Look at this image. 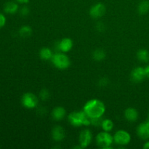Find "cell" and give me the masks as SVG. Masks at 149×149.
I'll return each mask as SVG.
<instances>
[{"instance_id": "6da1fadb", "label": "cell", "mask_w": 149, "mask_h": 149, "mask_svg": "<svg viewBox=\"0 0 149 149\" xmlns=\"http://www.w3.org/2000/svg\"><path fill=\"white\" fill-rule=\"evenodd\" d=\"M83 111L90 119L103 117L106 112V106L103 101L98 99H92L85 103Z\"/></svg>"}, {"instance_id": "7a4b0ae2", "label": "cell", "mask_w": 149, "mask_h": 149, "mask_svg": "<svg viewBox=\"0 0 149 149\" xmlns=\"http://www.w3.org/2000/svg\"><path fill=\"white\" fill-rule=\"evenodd\" d=\"M68 119L71 125L74 127H80L81 125L89 126L91 125V121L84 111H73L68 115Z\"/></svg>"}, {"instance_id": "3957f363", "label": "cell", "mask_w": 149, "mask_h": 149, "mask_svg": "<svg viewBox=\"0 0 149 149\" xmlns=\"http://www.w3.org/2000/svg\"><path fill=\"white\" fill-rule=\"evenodd\" d=\"M52 62L57 68L61 70L67 69L71 65V61L69 58L65 54V52H57L54 54L52 58Z\"/></svg>"}, {"instance_id": "277c9868", "label": "cell", "mask_w": 149, "mask_h": 149, "mask_svg": "<svg viewBox=\"0 0 149 149\" xmlns=\"http://www.w3.org/2000/svg\"><path fill=\"white\" fill-rule=\"evenodd\" d=\"M113 142V137L109 132H100L96 136V143L102 148H112L111 145Z\"/></svg>"}, {"instance_id": "5b68a950", "label": "cell", "mask_w": 149, "mask_h": 149, "mask_svg": "<svg viewBox=\"0 0 149 149\" xmlns=\"http://www.w3.org/2000/svg\"><path fill=\"white\" fill-rule=\"evenodd\" d=\"M21 103L22 105L26 109H32L37 106L39 99L33 93H26L22 96Z\"/></svg>"}, {"instance_id": "8992f818", "label": "cell", "mask_w": 149, "mask_h": 149, "mask_svg": "<svg viewBox=\"0 0 149 149\" xmlns=\"http://www.w3.org/2000/svg\"><path fill=\"white\" fill-rule=\"evenodd\" d=\"M113 141L117 145H128L131 141V135L126 130H119L113 135Z\"/></svg>"}, {"instance_id": "52a82bcc", "label": "cell", "mask_w": 149, "mask_h": 149, "mask_svg": "<svg viewBox=\"0 0 149 149\" xmlns=\"http://www.w3.org/2000/svg\"><path fill=\"white\" fill-rule=\"evenodd\" d=\"M93 141V134L88 129L83 130L79 137V143L82 148H87Z\"/></svg>"}, {"instance_id": "ba28073f", "label": "cell", "mask_w": 149, "mask_h": 149, "mask_svg": "<svg viewBox=\"0 0 149 149\" xmlns=\"http://www.w3.org/2000/svg\"><path fill=\"white\" fill-rule=\"evenodd\" d=\"M106 13V7L102 3H97L91 7L90 10V15L93 18L98 19L103 17Z\"/></svg>"}, {"instance_id": "9c48e42d", "label": "cell", "mask_w": 149, "mask_h": 149, "mask_svg": "<svg viewBox=\"0 0 149 149\" xmlns=\"http://www.w3.org/2000/svg\"><path fill=\"white\" fill-rule=\"evenodd\" d=\"M146 77L145 68L143 67H136L131 72V79L134 82H141Z\"/></svg>"}, {"instance_id": "30bf717a", "label": "cell", "mask_w": 149, "mask_h": 149, "mask_svg": "<svg viewBox=\"0 0 149 149\" xmlns=\"http://www.w3.org/2000/svg\"><path fill=\"white\" fill-rule=\"evenodd\" d=\"M58 49L62 52H68L72 49L73 41L70 38H64L58 42Z\"/></svg>"}, {"instance_id": "8fae6325", "label": "cell", "mask_w": 149, "mask_h": 149, "mask_svg": "<svg viewBox=\"0 0 149 149\" xmlns=\"http://www.w3.org/2000/svg\"><path fill=\"white\" fill-rule=\"evenodd\" d=\"M51 135H52V138L54 141L56 142H60L65 138V130L61 126L57 125L52 128Z\"/></svg>"}, {"instance_id": "7c38bea8", "label": "cell", "mask_w": 149, "mask_h": 149, "mask_svg": "<svg viewBox=\"0 0 149 149\" xmlns=\"http://www.w3.org/2000/svg\"><path fill=\"white\" fill-rule=\"evenodd\" d=\"M137 134L141 139H149V125L146 122L139 125L137 128Z\"/></svg>"}, {"instance_id": "4fadbf2b", "label": "cell", "mask_w": 149, "mask_h": 149, "mask_svg": "<svg viewBox=\"0 0 149 149\" xmlns=\"http://www.w3.org/2000/svg\"><path fill=\"white\" fill-rule=\"evenodd\" d=\"M138 111L134 108H128L125 111V117L128 122H135L138 120Z\"/></svg>"}, {"instance_id": "5bb4252c", "label": "cell", "mask_w": 149, "mask_h": 149, "mask_svg": "<svg viewBox=\"0 0 149 149\" xmlns=\"http://www.w3.org/2000/svg\"><path fill=\"white\" fill-rule=\"evenodd\" d=\"M65 114H66V111L62 106H57L52 111V116L55 121L62 120L65 117Z\"/></svg>"}, {"instance_id": "9a60e30c", "label": "cell", "mask_w": 149, "mask_h": 149, "mask_svg": "<svg viewBox=\"0 0 149 149\" xmlns=\"http://www.w3.org/2000/svg\"><path fill=\"white\" fill-rule=\"evenodd\" d=\"M4 10L6 13H7V14H15V13H17V10H18V4H17V2H15V1H7V2H6L5 4H4Z\"/></svg>"}, {"instance_id": "2e32d148", "label": "cell", "mask_w": 149, "mask_h": 149, "mask_svg": "<svg viewBox=\"0 0 149 149\" xmlns=\"http://www.w3.org/2000/svg\"><path fill=\"white\" fill-rule=\"evenodd\" d=\"M54 54L51 49L48 47H43L41 49L40 52H39V56L44 61H49L52 60V57H53Z\"/></svg>"}, {"instance_id": "e0dca14e", "label": "cell", "mask_w": 149, "mask_h": 149, "mask_svg": "<svg viewBox=\"0 0 149 149\" xmlns=\"http://www.w3.org/2000/svg\"><path fill=\"white\" fill-rule=\"evenodd\" d=\"M137 58L141 62L148 63L149 61V52L145 49H140L137 52Z\"/></svg>"}, {"instance_id": "ac0fdd59", "label": "cell", "mask_w": 149, "mask_h": 149, "mask_svg": "<svg viewBox=\"0 0 149 149\" xmlns=\"http://www.w3.org/2000/svg\"><path fill=\"white\" fill-rule=\"evenodd\" d=\"M138 11L141 15L146 14L149 11V1L148 0H143L141 1L138 4Z\"/></svg>"}, {"instance_id": "d6986e66", "label": "cell", "mask_w": 149, "mask_h": 149, "mask_svg": "<svg viewBox=\"0 0 149 149\" xmlns=\"http://www.w3.org/2000/svg\"><path fill=\"white\" fill-rule=\"evenodd\" d=\"M93 58L96 61H101L106 58V52L102 49H97L93 52Z\"/></svg>"}, {"instance_id": "ffe728a7", "label": "cell", "mask_w": 149, "mask_h": 149, "mask_svg": "<svg viewBox=\"0 0 149 149\" xmlns=\"http://www.w3.org/2000/svg\"><path fill=\"white\" fill-rule=\"evenodd\" d=\"M32 29L29 26H23L19 30V34L21 37L26 38L31 35Z\"/></svg>"}, {"instance_id": "44dd1931", "label": "cell", "mask_w": 149, "mask_h": 149, "mask_svg": "<svg viewBox=\"0 0 149 149\" xmlns=\"http://www.w3.org/2000/svg\"><path fill=\"white\" fill-rule=\"evenodd\" d=\"M113 122L111 119H103V122L101 124V127L103 130V131L106 132H110L113 130Z\"/></svg>"}, {"instance_id": "7402d4cb", "label": "cell", "mask_w": 149, "mask_h": 149, "mask_svg": "<svg viewBox=\"0 0 149 149\" xmlns=\"http://www.w3.org/2000/svg\"><path fill=\"white\" fill-rule=\"evenodd\" d=\"M49 95H50V93H49V90H47V89H43V90H41L40 93H39V97H40L42 100H48L49 97Z\"/></svg>"}, {"instance_id": "603a6c76", "label": "cell", "mask_w": 149, "mask_h": 149, "mask_svg": "<svg viewBox=\"0 0 149 149\" xmlns=\"http://www.w3.org/2000/svg\"><path fill=\"white\" fill-rule=\"evenodd\" d=\"M103 119L102 117L99 118H95V119H91L90 121H91V125H93V126L95 127H98L101 126V124L103 122Z\"/></svg>"}, {"instance_id": "cb8c5ba5", "label": "cell", "mask_w": 149, "mask_h": 149, "mask_svg": "<svg viewBox=\"0 0 149 149\" xmlns=\"http://www.w3.org/2000/svg\"><path fill=\"white\" fill-rule=\"evenodd\" d=\"M20 13L21 15V16L26 17V16H27L29 14V8L27 6H23V7H22L20 8Z\"/></svg>"}, {"instance_id": "d4e9b609", "label": "cell", "mask_w": 149, "mask_h": 149, "mask_svg": "<svg viewBox=\"0 0 149 149\" xmlns=\"http://www.w3.org/2000/svg\"><path fill=\"white\" fill-rule=\"evenodd\" d=\"M108 84H109V79H108L107 78H106V77H103V78L100 79L99 80V84H100V86H101V87H105V86L107 85Z\"/></svg>"}, {"instance_id": "484cf974", "label": "cell", "mask_w": 149, "mask_h": 149, "mask_svg": "<svg viewBox=\"0 0 149 149\" xmlns=\"http://www.w3.org/2000/svg\"><path fill=\"white\" fill-rule=\"evenodd\" d=\"M6 23V17L2 13H0V29L4 27Z\"/></svg>"}, {"instance_id": "4316f807", "label": "cell", "mask_w": 149, "mask_h": 149, "mask_svg": "<svg viewBox=\"0 0 149 149\" xmlns=\"http://www.w3.org/2000/svg\"><path fill=\"white\" fill-rule=\"evenodd\" d=\"M96 28H97L98 31L101 32L105 29V26L103 23H97V26H96Z\"/></svg>"}, {"instance_id": "83f0119b", "label": "cell", "mask_w": 149, "mask_h": 149, "mask_svg": "<svg viewBox=\"0 0 149 149\" xmlns=\"http://www.w3.org/2000/svg\"><path fill=\"white\" fill-rule=\"evenodd\" d=\"M17 3H20V4H27L29 1V0H15Z\"/></svg>"}, {"instance_id": "f1b7e54d", "label": "cell", "mask_w": 149, "mask_h": 149, "mask_svg": "<svg viewBox=\"0 0 149 149\" xmlns=\"http://www.w3.org/2000/svg\"><path fill=\"white\" fill-rule=\"evenodd\" d=\"M145 71H146V77L149 78V65H147V66L146 67Z\"/></svg>"}, {"instance_id": "f546056e", "label": "cell", "mask_w": 149, "mask_h": 149, "mask_svg": "<svg viewBox=\"0 0 149 149\" xmlns=\"http://www.w3.org/2000/svg\"><path fill=\"white\" fill-rule=\"evenodd\" d=\"M143 148L145 149H149V141L146 143L143 146Z\"/></svg>"}, {"instance_id": "4dcf8cb0", "label": "cell", "mask_w": 149, "mask_h": 149, "mask_svg": "<svg viewBox=\"0 0 149 149\" xmlns=\"http://www.w3.org/2000/svg\"><path fill=\"white\" fill-rule=\"evenodd\" d=\"M146 122L149 125V113H148V119H147V121H146Z\"/></svg>"}]
</instances>
